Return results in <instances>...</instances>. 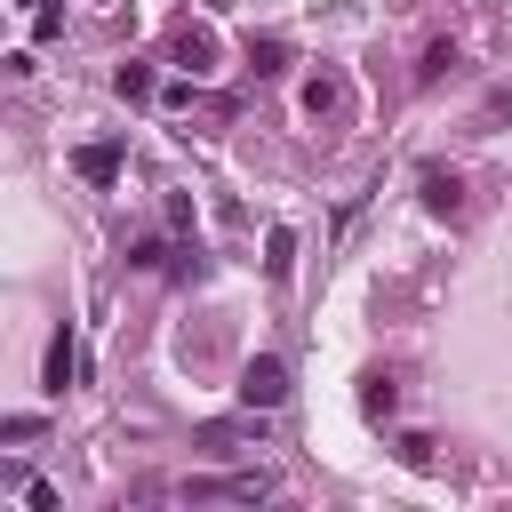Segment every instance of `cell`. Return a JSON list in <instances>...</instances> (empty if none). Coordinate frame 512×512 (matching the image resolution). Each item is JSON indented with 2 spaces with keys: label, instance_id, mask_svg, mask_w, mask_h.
<instances>
[{
  "label": "cell",
  "instance_id": "2",
  "mask_svg": "<svg viewBox=\"0 0 512 512\" xmlns=\"http://www.w3.org/2000/svg\"><path fill=\"white\" fill-rule=\"evenodd\" d=\"M168 64H184V72H192V80H200V72H216V32H208V24H192V16H184V24H176V32H168Z\"/></svg>",
  "mask_w": 512,
  "mask_h": 512
},
{
  "label": "cell",
  "instance_id": "12",
  "mask_svg": "<svg viewBox=\"0 0 512 512\" xmlns=\"http://www.w3.org/2000/svg\"><path fill=\"white\" fill-rule=\"evenodd\" d=\"M336 104H344V80H336V72H320V80L304 88V112L320 120V112H336Z\"/></svg>",
  "mask_w": 512,
  "mask_h": 512
},
{
  "label": "cell",
  "instance_id": "1",
  "mask_svg": "<svg viewBox=\"0 0 512 512\" xmlns=\"http://www.w3.org/2000/svg\"><path fill=\"white\" fill-rule=\"evenodd\" d=\"M280 400H288V360L256 352V360L240 368V408H280Z\"/></svg>",
  "mask_w": 512,
  "mask_h": 512
},
{
  "label": "cell",
  "instance_id": "4",
  "mask_svg": "<svg viewBox=\"0 0 512 512\" xmlns=\"http://www.w3.org/2000/svg\"><path fill=\"white\" fill-rule=\"evenodd\" d=\"M184 496H232V504H256V496H272V480H264V472H240V480H184Z\"/></svg>",
  "mask_w": 512,
  "mask_h": 512
},
{
  "label": "cell",
  "instance_id": "10",
  "mask_svg": "<svg viewBox=\"0 0 512 512\" xmlns=\"http://www.w3.org/2000/svg\"><path fill=\"white\" fill-rule=\"evenodd\" d=\"M360 408H368V416H392V408H400V384H392V376H360Z\"/></svg>",
  "mask_w": 512,
  "mask_h": 512
},
{
  "label": "cell",
  "instance_id": "15",
  "mask_svg": "<svg viewBox=\"0 0 512 512\" xmlns=\"http://www.w3.org/2000/svg\"><path fill=\"white\" fill-rule=\"evenodd\" d=\"M16 8H32V0H16Z\"/></svg>",
  "mask_w": 512,
  "mask_h": 512
},
{
  "label": "cell",
  "instance_id": "3",
  "mask_svg": "<svg viewBox=\"0 0 512 512\" xmlns=\"http://www.w3.org/2000/svg\"><path fill=\"white\" fill-rule=\"evenodd\" d=\"M120 160H128V144H112V136H104V144H80V152H72V168H80L88 184H112V176H120Z\"/></svg>",
  "mask_w": 512,
  "mask_h": 512
},
{
  "label": "cell",
  "instance_id": "14",
  "mask_svg": "<svg viewBox=\"0 0 512 512\" xmlns=\"http://www.w3.org/2000/svg\"><path fill=\"white\" fill-rule=\"evenodd\" d=\"M480 120H512V88H488V104H480Z\"/></svg>",
  "mask_w": 512,
  "mask_h": 512
},
{
  "label": "cell",
  "instance_id": "13",
  "mask_svg": "<svg viewBox=\"0 0 512 512\" xmlns=\"http://www.w3.org/2000/svg\"><path fill=\"white\" fill-rule=\"evenodd\" d=\"M112 88H120L128 104H144V96H152V64H120V72H112Z\"/></svg>",
  "mask_w": 512,
  "mask_h": 512
},
{
  "label": "cell",
  "instance_id": "9",
  "mask_svg": "<svg viewBox=\"0 0 512 512\" xmlns=\"http://www.w3.org/2000/svg\"><path fill=\"white\" fill-rule=\"evenodd\" d=\"M440 72H456V40H432V48L416 56V88H432Z\"/></svg>",
  "mask_w": 512,
  "mask_h": 512
},
{
  "label": "cell",
  "instance_id": "11",
  "mask_svg": "<svg viewBox=\"0 0 512 512\" xmlns=\"http://www.w3.org/2000/svg\"><path fill=\"white\" fill-rule=\"evenodd\" d=\"M248 64H256L264 80H272V72H288V40H272V32H264V40H248Z\"/></svg>",
  "mask_w": 512,
  "mask_h": 512
},
{
  "label": "cell",
  "instance_id": "7",
  "mask_svg": "<svg viewBox=\"0 0 512 512\" xmlns=\"http://www.w3.org/2000/svg\"><path fill=\"white\" fill-rule=\"evenodd\" d=\"M288 264H296V232H288V224H272V232H264V272H272V280H288Z\"/></svg>",
  "mask_w": 512,
  "mask_h": 512
},
{
  "label": "cell",
  "instance_id": "8",
  "mask_svg": "<svg viewBox=\"0 0 512 512\" xmlns=\"http://www.w3.org/2000/svg\"><path fill=\"white\" fill-rule=\"evenodd\" d=\"M72 368H80V352H72V336L56 328V336H48V392H64V384H72Z\"/></svg>",
  "mask_w": 512,
  "mask_h": 512
},
{
  "label": "cell",
  "instance_id": "6",
  "mask_svg": "<svg viewBox=\"0 0 512 512\" xmlns=\"http://www.w3.org/2000/svg\"><path fill=\"white\" fill-rule=\"evenodd\" d=\"M424 208H432V216H456V208H464V184H456L448 168H424Z\"/></svg>",
  "mask_w": 512,
  "mask_h": 512
},
{
  "label": "cell",
  "instance_id": "16",
  "mask_svg": "<svg viewBox=\"0 0 512 512\" xmlns=\"http://www.w3.org/2000/svg\"><path fill=\"white\" fill-rule=\"evenodd\" d=\"M104 8H120V0H104Z\"/></svg>",
  "mask_w": 512,
  "mask_h": 512
},
{
  "label": "cell",
  "instance_id": "5",
  "mask_svg": "<svg viewBox=\"0 0 512 512\" xmlns=\"http://www.w3.org/2000/svg\"><path fill=\"white\" fill-rule=\"evenodd\" d=\"M256 416H264V408H248L240 424H200V448H224V456H232V448H248V440H264V424H256Z\"/></svg>",
  "mask_w": 512,
  "mask_h": 512
}]
</instances>
